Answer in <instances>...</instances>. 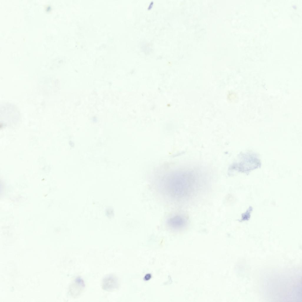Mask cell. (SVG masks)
I'll use <instances>...</instances> for the list:
<instances>
[{"label": "cell", "instance_id": "obj_1", "mask_svg": "<svg viewBox=\"0 0 302 302\" xmlns=\"http://www.w3.org/2000/svg\"><path fill=\"white\" fill-rule=\"evenodd\" d=\"M102 284V288L109 291H113L117 286V279L113 275H109L105 277L103 279Z\"/></svg>", "mask_w": 302, "mask_h": 302}, {"label": "cell", "instance_id": "obj_2", "mask_svg": "<svg viewBox=\"0 0 302 302\" xmlns=\"http://www.w3.org/2000/svg\"><path fill=\"white\" fill-rule=\"evenodd\" d=\"M178 216H173L169 217L167 220L166 223L168 227L173 230H176L180 228L182 224V219Z\"/></svg>", "mask_w": 302, "mask_h": 302}, {"label": "cell", "instance_id": "obj_3", "mask_svg": "<svg viewBox=\"0 0 302 302\" xmlns=\"http://www.w3.org/2000/svg\"><path fill=\"white\" fill-rule=\"evenodd\" d=\"M84 283L83 280L80 278H76L71 288V293L74 296H77L79 294L84 287Z\"/></svg>", "mask_w": 302, "mask_h": 302}, {"label": "cell", "instance_id": "obj_4", "mask_svg": "<svg viewBox=\"0 0 302 302\" xmlns=\"http://www.w3.org/2000/svg\"><path fill=\"white\" fill-rule=\"evenodd\" d=\"M113 210H112V209L110 211H109V210H108V209L107 208L106 209V214H107V216H111V215H112V214H113Z\"/></svg>", "mask_w": 302, "mask_h": 302}]
</instances>
